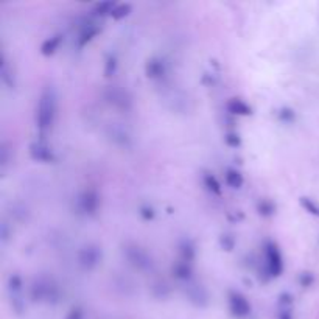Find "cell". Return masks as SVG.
Masks as SVG:
<instances>
[{
    "instance_id": "e575fe53",
    "label": "cell",
    "mask_w": 319,
    "mask_h": 319,
    "mask_svg": "<svg viewBox=\"0 0 319 319\" xmlns=\"http://www.w3.org/2000/svg\"><path fill=\"white\" fill-rule=\"evenodd\" d=\"M0 238H2V243H6L9 238V231H8V224L3 223L2 227H0Z\"/></svg>"
},
{
    "instance_id": "ffe728a7",
    "label": "cell",
    "mask_w": 319,
    "mask_h": 319,
    "mask_svg": "<svg viewBox=\"0 0 319 319\" xmlns=\"http://www.w3.org/2000/svg\"><path fill=\"white\" fill-rule=\"evenodd\" d=\"M204 185L207 187V190L210 191L212 195L221 196V193H223V187H221L220 181L216 179V176H213L212 173H206V174H204Z\"/></svg>"
},
{
    "instance_id": "f1b7e54d",
    "label": "cell",
    "mask_w": 319,
    "mask_h": 319,
    "mask_svg": "<svg viewBox=\"0 0 319 319\" xmlns=\"http://www.w3.org/2000/svg\"><path fill=\"white\" fill-rule=\"evenodd\" d=\"M224 142L227 147H231V148H238L241 145V137L237 134V133H227L224 136Z\"/></svg>"
},
{
    "instance_id": "4316f807",
    "label": "cell",
    "mask_w": 319,
    "mask_h": 319,
    "mask_svg": "<svg viewBox=\"0 0 319 319\" xmlns=\"http://www.w3.org/2000/svg\"><path fill=\"white\" fill-rule=\"evenodd\" d=\"M277 117H279V120H282L284 123H293L296 120V112L293 111L291 108L284 106L282 109L277 112Z\"/></svg>"
},
{
    "instance_id": "e0dca14e",
    "label": "cell",
    "mask_w": 319,
    "mask_h": 319,
    "mask_svg": "<svg viewBox=\"0 0 319 319\" xmlns=\"http://www.w3.org/2000/svg\"><path fill=\"white\" fill-rule=\"evenodd\" d=\"M61 42H62V34H53V36L47 37L41 45V53L44 56H52L59 48Z\"/></svg>"
},
{
    "instance_id": "ba28073f",
    "label": "cell",
    "mask_w": 319,
    "mask_h": 319,
    "mask_svg": "<svg viewBox=\"0 0 319 319\" xmlns=\"http://www.w3.org/2000/svg\"><path fill=\"white\" fill-rule=\"evenodd\" d=\"M227 301H229V310H231V313L235 318L243 319V318L249 316L251 304H249V301L246 299L245 295H241L240 291H229Z\"/></svg>"
},
{
    "instance_id": "44dd1931",
    "label": "cell",
    "mask_w": 319,
    "mask_h": 319,
    "mask_svg": "<svg viewBox=\"0 0 319 319\" xmlns=\"http://www.w3.org/2000/svg\"><path fill=\"white\" fill-rule=\"evenodd\" d=\"M116 5L117 3H114V2H98L92 8V14L94 16H100V17L111 16V12H112L114 8H116Z\"/></svg>"
},
{
    "instance_id": "d590c367",
    "label": "cell",
    "mask_w": 319,
    "mask_h": 319,
    "mask_svg": "<svg viewBox=\"0 0 319 319\" xmlns=\"http://www.w3.org/2000/svg\"><path fill=\"white\" fill-rule=\"evenodd\" d=\"M279 319H293L291 309H280V312H279Z\"/></svg>"
},
{
    "instance_id": "5b68a950",
    "label": "cell",
    "mask_w": 319,
    "mask_h": 319,
    "mask_svg": "<svg viewBox=\"0 0 319 319\" xmlns=\"http://www.w3.org/2000/svg\"><path fill=\"white\" fill-rule=\"evenodd\" d=\"M103 97L116 109L130 111L133 108V97L122 86H108L103 92Z\"/></svg>"
},
{
    "instance_id": "d4e9b609",
    "label": "cell",
    "mask_w": 319,
    "mask_h": 319,
    "mask_svg": "<svg viewBox=\"0 0 319 319\" xmlns=\"http://www.w3.org/2000/svg\"><path fill=\"white\" fill-rule=\"evenodd\" d=\"M117 67H119V59L117 56L114 53H109L106 56V61H105V76H112L114 73L117 72Z\"/></svg>"
},
{
    "instance_id": "9a60e30c",
    "label": "cell",
    "mask_w": 319,
    "mask_h": 319,
    "mask_svg": "<svg viewBox=\"0 0 319 319\" xmlns=\"http://www.w3.org/2000/svg\"><path fill=\"white\" fill-rule=\"evenodd\" d=\"M227 112L232 114V116H251L252 114V108L246 103V101L240 100V98H231L227 101Z\"/></svg>"
},
{
    "instance_id": "d6a6232c",
    "label": "cell",
    "mask_w": 319,
    "mask_h": 319,
    "mask_svg": "<svg viewBox=\"0 0 319 319\" xmlns=\"http://www.w3.org/2000/svg\"><path fill=\"white\" fill-rule=\"evenodd\" d=\"M291 304H293V296L290 293H282V295L279 296V307L280 309H291Z\"/></svg>"
},
{
    "instance_id": "d6986e66",
    "label": "cell",
    "mask_w": 319,
    "mask_h": 319,
    "mask_svg": "<svg viewBox=\"0 0 319 319\" xmlns=\"http://www.w3.org/2000/svg\"><path fill=\"white\" fill-rule=\"evenodd\" d=\"M224 179H226V184L231 187V188H240L241 185L245 184V177L243 174H241L238 170L235 168H227L226 170V174H224Z\"/></svg>"
},
{
    "instance_id": "3957f363",
    "label": "cell",
    "mask_w": 319,
    "mask_h": 319,
    "mask_svg": "<svg viewBox=\"0 0 319 319\" xmlns=\"http://www.w3.org/2000/svg\"><path fill=\"white\" fill-rule=\"evenodd\" d=\"M123 257L128 260L134 270L137 271H151L153 266H155V262H153V257L148 254V251H145L142 246H139L136 243H126L122 249Z\"/></svg>"
},
{
    "instance_id": "cb8c5ba5",
    "label": "cell",
    "mask_w": 319,
    "mask_h": 319,
    "mask_svg": "<svg viewBox=\"0 0 319 319\" xmlns=\"http://www.w3.org/2000/svg\"><path fill=\"white\" fill-rule=\"evenodd\" d=\"M257 212L262 216H271L276 213V204L270 199H260L257 204Z\"/></svg>"
},
{
    "instance_id": "277c9868",
    "label": "cell",
    "mask_w": 319,
    "mask_h": 319,
    "mask_svg": "<svg viewBox=\"0 0 319 319\" xmlns=\"http://www.w3.org/2000/svg\"><path fill=\"white\" fill-rule=\"evenodd\" d=\"M265 259H266V274L270 277H279L284 273V257L279 246L274 241L265 243Z\"/></svg>"
},
{
    "instance_id": "9c48e42d",
    "label": "cell",
    "mask_w": 319,
    "mask_h": 319,
    "mask_svg": "<svg viewBox=\"0 0 319 319\" xmlns=\"http://www.w3.org/2000/svg\"><path fill=\"white\" fill-rule=\"evenodd\" d=\"M185 295L188 298V301L195 305V307L204 309L207 307L209 304V293L206 290V287L191 280V282L185 284Z\"/></svg>"
},
{
    "instance_id": "8fae6325",
    "label": "cell",
    "mask_w": 319,
    "mask_h": 319,
    "mask_svg": "<svg viewBox=\"0 0 319 319\" xmlns=\"http://www.w3.org/2000/svg\"><path fill=\"white\" fill-rule=\"evenodd\" d=\"M145 73L151 80H159L167 73V64L159 56H153L145 64Z\"/></svg>"
},
{
    "instance_id": "4fadbf2b",
    "label": "cell",
    "mask_w": 319,
    "mask_h": 319,
    "mask_svg": "<svg viewBox=\"0 0 319 319\" xmlns=\"http://www.w3.org/2000/svg\"><path fill=\"white\" fill-rule=\"evenodd\" d=\"M101 31V25L95 23V22H87L84 23V27L81 28L80 34H78V39H76V44H78L80 48H83L84 45H87L91 42L94 37H97Z\"/></svg>"
},
{
    "instance_id": "f546056e",
    "label": "cell",
    "mask_w": 319,
    "mask_h": 319,
    "mask_svg": "<svg viewBox=\"0 0 319 319\" xmlns=\"http://www.w3.org/2000/svg\"><path fill=\"white\" fill-rule=\"evenodd\" d=\"M9 148L8 145L3 142L2 145H0V167L2 168H6V165L9 163Z\"/></svg>"
},
{
    "instance_id": "6da1fadb",
    "label": "cell",
    "mask_w": 319,
    "mask_h": 319,
    "mask_svg": "<svg viewBox=\"0 0 319 319\" xmlns=\"http://www.w3.org/2000/svg\"><path fill=\"white\" fill-rule=\"evenodd\" d=\"M56 109H58V95L56 89L52 84H47L37 100L36 106V128L41 134H45L47 131L52 130L56 117Z\"/></svg>"
},
{
    "instance_id": "7c38bea8",
    "label": "cell",
    "mask_w": 319,
    "mask_h": 319,
    "mask_svg": "<svg viewBox=\"0 0 319 319\" xmlns=\"http://www.w3.org/2000/svg\"><path fill=\"white\" fill-rule=\"evenodd\" d=\"M171 274L177 280H181V282L188 284V282L193 280V266H191V263H188V262L177 260L171 266Z\"/></svg>"
},
{
    "instance_id": "7402d4cb",
    "label": "cell",
    "mask_w": 319,
    "mask_h": 319,
    "mask_svg": "<svg viewBox=\"0 0 319 319\" xmlns=\"http://www.w3.org/2000/svg\"><path fill=\"white\" fill-rule=\"evenodd\" d=\"M299 202H301V206L305 209V212H309L313 216H319V204L315 199H312L309 196H301Z\"/></svg>"
},
{
    "instance_id": "30bf717a",
    "label": "cell",
    "mask_w": 319,
    "mask_h": 319,
    "mask_svg": "<svg viewBox=\"0 0 319 319\" xmlns=\"http://www.w3.org/2000/svg\"><path fill=\"white\" fill-rule=\"evenodd\" d=\"M30 156L33 160L36 162H44V163H50L55 162V153L50 148L45 142L42 140H37V142H33L30 145Z\"/></svg>"
},
{
    "instance_id": "2e32d148",
    "label": "cell",
    "mask_w": 319,
    "mask_h": 319,
    "mask_svg": "<svg viewBox=\"0 0 319 319\" xmlns=\"http://www.w3.org/2000/svg\"><path fill=\"white\" fill-rule=\"evenodd\" d=\"M177 249H179V260L193 263V260L196 257V246H195L193 241H191L190 238H182L179 241Z\"/></svg>"
},
{
    "instance_id": "52a82bcc",
    "label": "cell",
    "mask_w": 319,
    "mask_h": 319,
    "mask_svg": "<svg viewBox=\"0 0 319 319\" xmlns=\"http://www.w3.org/2000/svg\"><path fill=\"white\" fill-rule=\"evenodd\" d=\"M100 206V195L95 188H86L76 198V207L83 215H95Z\"/></svg>"
},
{
    "instance_id": "1f68e13d",
    "label": "cell",
    "mask_w": 319,
    "mask_h": 319,
    "mask_svg": "<svg viewBox=\"0 0 319 319\" xmlns=\"http://www.w3.org/2000/svg\"><path fill=\"white\" fill-rule=\"evenodd\" d=\"M139 213H140V216H142V218L147 220V221L153 220V218H155V215H156L155 209H153L151 206H148V204H145V206L140 207V209H139Z\"/></svg>"
},
{
    "instance_id": "83f0119b",
    "label": "cell",
    "mask_w": 319,
    "mask_h": 319,
    "mask_svg": "<svg viewBox=\"0 0 319 319\" xmlns=\"http://www.w3.org/2000/svg\"><path fill=\"white\" fill-rule=\"evenodd\" d=\"M235 237L234 235H231V234H223L221 237H220V245H221V248L224 249V251H227V252H231L234 248H235Z\"/></svg>"
},
{
    "instance_id": "7a4b0ae2",
    "label": "cell",
    "mask_w": 319,
    "mask_h": 319,
    "mask_svg": "<svg viewBox=\"0 0 319 319\" xmlns=\"http://www.w3.org/2000/svg\"><path fill=\"white\" fill-rule=\"evenodd\" d=\"M30 296L33 302L56 304L59 301V287L52 277L39 276L33 280L30 288Z\"/></svg>"
},
{
    "instance_id": "484cf974",
    "label": "cell",
    "mask_w": 319,
    "mask_h": 319,
    "mask_svg": "<svg viewBox=\"0 0 319 319\" xmlns=\"http://www.w3.org/2000/svg\"><path fill=\"white\" fill-rule=\"evenodd\" d=\"M153 295H155L156 298H165L170 295V287L167 282H163V280H159V282L153 284Z\"/></svg>"
},
{
    "instance_id": "ac0fdd59",
    "label": "cell",
    "mask_w": 319,
    "mask_h": 319,
    "mask_svg": "<svg viewBox=\"0 0 319 319\" xmlns=\"http://www.w3.org/2000/svg\"><path fill=\"white\" fill-rule=\"evenodd\" d=\"M109 136H111V139L114 140V142H116L117 145H120V147H130L131 145L130 134H128L120 126H112Z\"/></svg>"
},
{
    "instance_id": "8992f818",
    "label": "cell",
    "mask_w": 319,
    "mask_h": 319,
    "mask_svg": "<svg viewBox=\"0 0 319 319\" xmlns=\"http://www.w3.org/2000/svg\"><path fill=\"white\" fill-rule=\"evenodd\" d=\"M78 265L83 268L84 271H94L95 268L101 263V259H103V251L98 245L94 243H87L84 245L80 251H78Z\"/></svg>"
},
{
    "instance_id": "4dcf8cb0",
    "label": "cell",
    "mask_w": 319,
    "mask_h": 319,
    "mask_svg": "<svg viewBox=\"0 0 319 319\" xmlns=\"http://www.w3.org/2000/svg\"><path fill=\"white\" fill-rule=\"evenodd\" d=\"M298 280H299L301 287L309 288V287H312L313 282H315V276H313V273H302V274H299Z\"/></svg>"
},
{
    "instance_id": "603a6c76",
    "label": "cell",
    "mask_w": 319,
    "mask_h": 319,
    "mask_svg": "<svg viewBox=\"0 0 319 319\" xmlns=\"http://www.w3.org/2000/svg\"><path fill=\"white\" fill-rule=\"evenodd\" d=\"M131 11H133V6L130 3H117L116 8H114L111 12V17L114 20H120V19H123L130 14Z\"/></svg>"
},
{
    "instance_id": "5bb4252c",
    "label": "cell",
    "mask_w": 319,
    "mask_h": 319,
    "mask_svg": "<svg viewBox=\"0 0 319 319\" xmlns=\"http://www.w3.org/2000/svg\"><path fill=\"white\" fill-rule=\"evenodd\" d=\"M0 80L8 89H16V75L8 64L5 55H2V62H0Z\"/></svg>"
},
{
    "instance_id": "836d02e7",
    "label": "cell",
    "mask_w": 319,
    "mask_h": 319,
    "mask_svg": "<svg viewBox=\"0 0 319 319\" xmlns=\"http://www.w3.org/2000/svg\"><path fill=\"white\" fill-rule=\"evenodd\" d=\"M84 318V312H83V309L81 307H78V305H76V307H72V310L69 312V315H67V318L66 319H83Z\"/></svg>"
}]
</instances>
